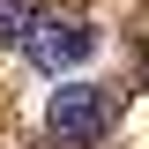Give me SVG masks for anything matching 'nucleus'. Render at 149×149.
I'll return each mask as SVG.
<instances>
[{"instance_id": "f03ea898", "label": "nucleus", "mask_w": 149, "mask_h": 149, "mask_svg": "<svg viewBox=\"0 0 149 149\" xmlns=\"http://www.w3.org/2000/svg\"><path fill=\"white\" fill-rule=\"evenodd\" d=\"M22 52H30V67L67 74V67H82V60L97 52V30H90L82 15H37L30 37H22Z\"/></svg>"}, {"instance_id": "f257e3e1", "label": "nucleus", "mask_w": 149, "mask_h": 149, "mask_svg": "<svg viewBox=\"0 0 149 149\" xmlns=\"http://www.w3.org/2000/svg\"><path fill=\"white\" fill-rule=\"evenodd\" d=\"M45 127H52L60 149H97L104 127H112V97L90 90V82H60L52 104H45Z\"/></svg>"}, {"instance_id": "7ed1b4c3", "label": "nucleus", "mask_w": 149, "mask_h": 149, "mask_svg": "<svg viewBox=\"0 0 149 149\" xmlns=\"http://www.w3.org/2000/svg\"><path fill=\"white\" fill-rule=\"evenodd\" d=\"M30 22H37L30 0H0V45H22V37H30Z\"/></svg>"}]
</instances>
